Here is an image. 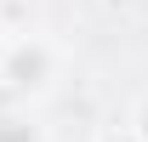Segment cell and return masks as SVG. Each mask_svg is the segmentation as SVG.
<instances>
[{"instance_id": "obj_1", "label": "cell", "mask_w": 148, "mask_h": 142, "mask_svg": "<svg viewBox=\"0 0 148 142\" xmlns=\"http://www.w3.org/2000/svg\"><path fill=\"white\" fill-rule=\"evenodd\" d=\"M51 63L57 57L46 40H17V46L0 51V80H6V91H40L51 80Z\"/></svg>"}, {"instance_id": "obj_2", "label": "cell", "mask_w": 148, "mask_h": 142, "mask_svg": "<svg viewBox=\"0 0 148 142\" xmlns=\"http://www.w3.org/2000/svg\"><path fill=\"white\" fill-rule=\"evenodd\" d=\"M0 142H40V125L23 114H0Z\"/></svg>"}, {"instance_id": "obj_3", "label": "cell", "mask_w": 148, "mask_h": 142, "mask_svg": "<svg viewBox=\"0 0 148 142\" xmlns=\"http://www.w3.org/2000/svg\"><path fill=\"white\" fill-rule=\"evenodd\" d=\"M125 131H131L137 142H148V97L137 102V114H131V125H125Z\"/></svg>"}, {"instance_id": "obj_4", "label": "cell", "mask_w": 148, "mask_h": 142, "mask_svg": "<svg viewBox=\"0 0 148 142\" xmlns=\"http://www.w3.org/2000/svg\"><path fill=\"white\" fill-rule=\"evenodd\" d=\"M108 142H137V137H131V131H125V137H108Z\"/></svg>"}, {"instance_id": "obj_5", "label": "cell", "mask_w": 148, "mask_h": 142, "mask_svg": "<svg viewBox=\"0 0 148 142\" xmlns=\"http://www.w3.org/2000/svg\"><path fill=\"white\" fill-rule=\"evenodd\" d=\"M0 51H6V46H0Z\"/></svg>"}]
</instances>
